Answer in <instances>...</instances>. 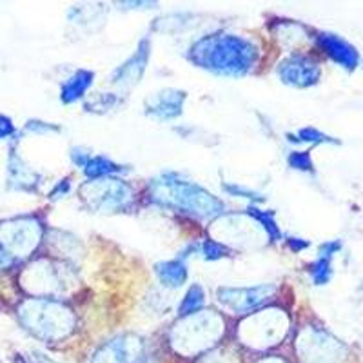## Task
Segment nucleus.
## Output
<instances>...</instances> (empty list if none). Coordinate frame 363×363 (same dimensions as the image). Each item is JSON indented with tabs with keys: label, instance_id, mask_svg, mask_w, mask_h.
<instances>
[{
	"label": "nucleus",
	"instance_id": "obj_8",
	"mask_svg": "<svg viewBox=\"0 0 363 363\" xmlns=\"http://www.w3.org/2000/svg\"><path fill=\"white\" fill-rule=\"evenodd\" d=\"M345 347L320 327H306L298 335L296 352L301 363H336L343 358Z\"/></svg>",
	"mask_w": 363,
	"mask_h": 363
},
{
	"label": "nucleus",
	"instance_id": "obj_9",
	"mask_svg": "<svg viewBox=\"0 0 363 363\" xmlns=\"http://www.w3.org/2000/svg\"><path fill=\"white\" fill-rule=\"evenodd\" d=\"M277 293V285L262 284L252 287H220L216 291V300L220 301L225 311H231L238 316L260 311Z\"/></svg>",
	"mask_w": 363,
	"mask_h": 363
},
{
	"label": "nucleus",
	"instance_id": "obj_24",
	"mask_svg": "<svg viewBox=\"0 0 363 363\" xmlns=\"http://www.w3.org/2000/svg\"><path fill=\"white\" fill-rule=\"evenodd\" d=\"M309 274L314 285L329 284L330 278H333V265H330V258L318 256V260L309 265Z\"/></svg>",
	"mask_w": 363,
	"mask_h": 363
},
{
	"label": "nucleus",
	"instance_id": "obj_10",
	"mask_svg": "<svg viewBox=\"0 0 363 363\" xmlns=\"http://www.w3.org/2000/svg\"><path fill=\"white\" fill-rule=\"evenodd\" d=\"M144 338L136 335H118L102 343L91 363H142L147 358Z\"/></svg>",
	"mask_w": 363,
	"mask_h": 363
},
{
	"label": "nucleus",
	"instance_id": "obj_21",
	"mask_svg": "<svg viewBox=\"0 0 363 363\" xmlns=\"http://www.w3.org/2000/svg\"><path fill=\"white\" fill-rule=\"evenodd\" d=\"M287 140L293 144H311V145H320V144H338L333 136L325 135V133L318 131L314 128H303L298 129L296 133H289Z\"/></svg>",
	"mask_w": 363,
	"mask_h": 363
},
{
	"label": "nucleus",
	"instance_id": "obj_3",
	"mask_svg": "<svg viewBox=\"0 0 363 363\" xmlns=\"http://www.w3.org/2000/svg\"><path fill=\"white\" fill-rule=\"evenodd\" d=\"M18 318L24 329L35 338L57 343L69 338L77 325V318L67 303L55 298H31L22 301Z\"/></svg>",
	"mask_w": 363,
	"mask_h": 363
},
{
	"label": "nucleus",
	"instance_id": "obj_18",
	"mask_svg": "<svg viewBox=\"0 0 363 363\" xmlns=\"http://www.w3.org/2000/svg\"><path fill=\"white\" fill-rule=\"evenodd\" d=\"M82 171L87 177V180H100V178L122 174L125 171V165L118 164V162L111 160L108 157H104V155H91Z\"/></svg>",
	"mask_w": 363,
	"mask_h": 363
},
{
	"label": "nucleus",
	"instance_id": "obj_30",
	"mask_svg": "<svg viewBox=\"0 0 363 363\" xmlns=\"http://www.w3.org/2000/svg\"><path fill=\"white\" fill-rule=\"evenodd\" d=\"M340 249H342V242H340V240H330V242H325V244L320 245V256L333 260V256H335Z\"/></svg>",
	"mask_w": 363,
	"mask_h": 363
},
{
	"label": "nucleus",
	"instance_id": "obj_4",
	"mask_svg": "<svg viewBox=\"0 0 363 363\" xmlns=\"http://www.w3.org/2000/svg\"><path fill=\"white\" fill-rule=\"evenodd\" d=\"M225 320L216 311H199L178 320L169 330V345L178 354L191 358L209 351L225 336Z\"/></svg>",
	"mask_w": 363,
	"mask_h": 363
},
{
	"label": "nucleus",
	"instance_id": "obj_6",
	"mask_svg": "<svg viewBox=\"0 0 363 363\" xmlns=\"http://www.w3.org/2000/svg\"><path fill=\"white\" fill-rule=\"evenodd\" d=\"M80 200L93 213L115 215L128 213L136 202V193L131 184L115 177L87 180L80 186Z\"/></svg>",
	"mask_w": 363,
	"mask_h": 363
},
{
	"label": "nucleus",
	"instance_id": "obj_34",
	"mask_svg": "<svg viewBox=\"0 0 363 363\" xmlns=\"http://www.w3.org/2000/svg\"><path fill=\"white\" fill-rule=\"evenodd\" d=\"M258 363H287L284 358H278V356H267V358H262Z\"/></svg>",
	"mask_w": 363,
	"mask_h": 363
},
{
	"label": "nucleus",
	"instance_id": "obj_19",
	"mask_svg": "<svg viewBox=\"0 0 363 363\" xmlns=\"http://www.w3.org/2000/svg\"><path fill=\"white\" fill-rule=\"evenodd\" d=\"M247 215L260 225V229L265 233V236H267L271 242H280V240H284L280 225H278L277 222V216H274V211L262 209V207L252 203V206L247 207Z\"/></svg>",
	"mask_w": 363,
	"mask_h": 363
},
{
	"label": "nucleus",
	"instance_id": "obj_33",
	"mask_svg": "<svg viewBox=\"0 0 363 363\" xmlns=\"http://www.w3.org/2000/svg\"><path fill=\"white\" fill-rule=\"evenodd\" d=\"M31 363H55L53 359H50L45 354H40V352H33V358H31Z\"/></svg>",
	"mask_w": 363,
	"mask_h": 363
},
{
	"label": "nucleus",
	"instance_id": "obj_14",
	"mask_svg": "<svg viewBox=\"0 0 363 363\" xmlns=\"http://www.w3.org/2000/svg\"><path fill=\"white\" fill-rule=\"evenodd\" d=\"M318 48L338 66H342L347 71H354L359 64V53L352 44L345 38L338 37L335 33H318L316 35Z\"/></svg>",
	"mask_w": 363,
	"mask_h": 363
},
{
	"label": "nucleus",
	"instance_id": "obj_12",
	"mask_svg": "<svg viewBox=\"0 0 363 363\" xmlns=\"http://www.w3.org/2000/svg\"><path fill=\"white\" fill-rule=\"evenodd\" d=\"M149 58H151V38L144 37L136 45L135 53L111 73L113 86L120 89H133L144 77Z\"/></svg>",
	"mask_w": 363,
	"mask_h": 363
},
{
	"label": "nucleus",
	"instance_id": "obj_16",
	"mask_svg": "<svg viewBox=\"0 0 363 363\" xmlns=\"http://www.w3.org/2000/svg\"><path fill=\"white\" fill-rule=\"evenodd\" d=\"M155 274H157L158 281L164 285L165 289H178L187 281L189 271H187V264L180 258L174 260H165L155 264Z\"/></svg>",
	"mask_w": 363,
	"mask_h": 363
},
{
	"label": "nucleus",
	"instance_id": "obj_20",
	"mask_svg": "<svg viewBox=\"0 0 363 363\" xmlns=\"http://www.w3.org/2000/svg\"><path fill=\"white\" fill-rule=\"evenodd\" d=\"M206 307V291L202 285L194 284L186 291L184 298H182L180 306H178V318L189 316V314L199 313Z\"/></svg>",
	"mask_w": 363,
	"mask_h": 363
},
{
	"label": "nucleus",
	"instance_id": "obj_1",
	"mask_svg": "<svg viewBox=\"0 0 363 363\" xmlns=\"http://www.w3.org/2000/svg\"><path fill=\"white\" fill-rule=\"evenodd\" d=\"M187 60L218 77L242 79L260 64V48L252 38L229 31L203 35L187 51Z\"/></svg>",
	"mask_w": 363,
	"mask_h": 363
},
{
	"label": "nucleus",
	"instance_id": "obj_2",
	"mask_svg": "<svg viewBox=\"0 0 363 363\" xmlns=\"http://www.w3.org/2000/svg\"><path fill=\"white\" fill-rule=\"evenodd\" d=\"M147 196L157 206L174 209L196 218L222 216L225 206L215 194L193 180H187L180 173L167 171L149 182Z\"/></svg>",
	"mask_w": 363,
	"mask_h": 363
},
{
	"label": "nucleus",
	"instance_id": "obj_23",
	"mask_svg": "<svg viewBox=\"0 0 363 363\" xmlns=\"http://www.w3.org/2000/svg\"><path fill=\"white\" fill-rule=\"evenodd\" d=\"M200 252H202V256L207 262H216V260H222V258H227V256L231 255V247L222 244L220 240L206 238L202 244H200Z\"/></svg>",
	"mask_w": 363,
	"mask_h": 363
},
{
	"label": "nucleus",
	"instance_id": "obj_28",
	"mask_svg": "<svg viewBox=\"0 0 363 363\" xmlns=\"http://www.w3.org/2000/svg\"><path fill=\"white\" fill-rule=\"evenodd\" d=\"M71 191V177H64L62 180L57 182L53 186V189L50 191V200H60L64 196H67Z\"/></svg>",
	"mask_w": 363,
	"mask_h": 363
},
{
	"label": "nucleus",
	"instance_id": "obj_26",
	"mask_svg": "<svg viewBox=\"0 0 363 363\" xmlns=\"http://www.w3.org/2000/svg\"><path fill=\"white\" fill-rule=\"evenodd\" d=\"M287 164H289V167L301 171V173H314L313 157H311L309 151H293L287 157Z\"/></svg>",
	"mask_w": 363,
	"mask_h": 363
},
{
	"label": "nucleus",
	"instance_id": "obj_27",
	"mask_svg": "<svg viewBox=\"0 0 363 363\" xmlns=\"http://www.w3.org/2000/svg\"><path fill=\"white\" fill-rule=\"evenodd\" d=\"M26 131L35 133V135H45V133H60V128L57 124L42 122V120H29L26 125Z\"/></svg>",
	"mask_w": 363,
	"mask_h": 363
},
{
	"label": "nucleus",
	"instance_id": "obj_35",
	"mask_svg": "<svg viewBox=\"0 0 363 363\" xmlns=\"http://www.w3.org/2000/svg\"><path fill=\"white\" fill-rule=\"evenodd\" d=\"M15 363H31V362H28V359L24 358H15Z\"/></svg>",
	"mask_w": 363,
	"mask_h": 363
},
{
	"label": "nucleus",
	"instance_id": "obj_22",
	"mask_svg": "<svg viewBox=\"0 0 363 363\" xmlns=\"http://www.w3.org/2000/svg\"><path fill=\"white\" fill-rule=\"evenodd\" d=\"M118 104L120 99L115 93H99L95 99L87 100V102L84 104V108L89 113H100V115H102V113H108L111 111V109H115Z\"/></svg>",
	"mask_w": 363,
	"mask_h": 363
},
{
	"label": "nucleus",
	"instance_id": "obj_13",
	"mask_svg": "<svg viewBox=\"0 0 363 363\" xmlns=\"http://www.w3.org/2000/svg\"><path fill=\"white\" fill-rule=\"evenodd\" d=\"M187 100V93L182 89H162L153 93L145 100V115L151 118L162 120H174L184 113V104Z\"/></svg>",
	"mask_w": 363,
	"mask_h": 363
},
{
	"label": "nucleus",
	"instance_id": "obj_32",
	"mask_svg": "<svg viewBox=\"0 0 363 363\" xmlns=\"http://www.w3.org/2000/svg\"><path fill=\"white\" fill-rule=\"evenodd\" d=\"M15 133V128H13L11 120L8 116L0 115V138H8Z\"/></svg>",
	"mask_w": 363,
	"mask_h": 363
},
{
	"label": "nucleus",
	"instance_id": "obj_25",
	"mask_svg": "<svg viewBox=\"0 0 363 363\" xmlns=\"http://www.w3.org/2000/svg\"><path fill=\"white\" fill-rule=\"evenodd\" d=\"M223 191H225L229 196H236V199H247L251 200L255 206H258L260 202H264V196H262L260 193H256V191L252 189H247V187L240 186V184H235V182H227V184H223Z\"/></svg>",
	"mask_w": 363,
	"mask_h": 363
},
{
	"label": "nucleus",
	"instance_id": "obj_5",
	"mask_svg": "<svg viewBox=\"0 0 363 363\" xmlns=\"http://www.w3.org/2000/svg\"><path fill=\"white\" fill-rule=\"evenodd\" d=\"M289 316L284 309L269 307L245 316L238 325L240 343L255 351H267L281 343L289 330Z\"/></svg>",
	"mask_w": 363,
	"mask_h": 363
},
{
	"label": "nucleus",
	"instance_id": "obj_15",
	"mask_svg": "<svg viewBox=\"0 0 363 363\" xmlns=\"http://www.w3.org/2000/svg\"><path fill=\"white\" fill-rule=\"evenodd\" d=\"M93 82H95V73L91 69H77L71 77H67L60 86V100L64 106H71L82 100Z\"/></svg>",
	"mask_w": 363,
	"mask_h": 363
},
{
	"label": "nucleus",
	"instance_id": "obj_7",
	"mask_svg": "<svg viewBox=\"0 0 363 363\" xmlns=\"http://www.w3.org/2000/svg\"><path fill=\"white\" fill-rule=\"evenodd\" d=\"M42 240V223L35 216L11 220L0 225V265L9 267L37 251Z\"/></svg>",
	"mask_w": 363,
	"mask_h": 363
},
{
	"label": "nucleus",
	"instance_id": "obj_29",
	"mask_svg": "<svg viewBox=\"0 0 363 363\" xmlns=\"http://www.w3.org/2000/svg\"><path fill=\"white\" fill-rule=\"evenodd\" d=\"M69 157H71V162H73V164L77 165V167H79L80 171H82V169H84V165L87 164V160H89L91 155L87 153L86 149H82V147H73V149H71Z\"/></svg>",
	"mask_w": 363,
	"mask_h": 363
},
{
	"label": "nucleus",
	"instance_id": "obj_31",
	"mask_svg": "<svg viewBox=\"0 0 363 363\" xmlns=\"http://www.w3.org/2000/svg\"><path fill=\"white\" fill-rule=\"evenodd\" d=\"M284 240H285V244H287V247H289L291 251H294V252L303 251V249H307L311 245L307 240L296 238V236H285Z\"/></svg>",
	"mask_w": 363,
	"mask_h": 363
},
{
	"label": "nucleus",
	"instance_id": "obj_17",
	"mask_svg": "<svg viewBox=\"0 0 363 363\" xmlns=\"http://www.w3.org/2000/svg\"><path fill=\"white\" fill-rule=\"evenodd\" d=\"M9 182L15 189L21 191H37L40 187L42 177L38 173H35L33 169H29L28 165H24V162L21 160V157L13 153L9 158Z\"/></svg>",
	"mask_w": 363,
	"mask_h": 363
},
{
	"label": "nucleus",
	"instance_id": "obj_11",
	"mask_svg": "<svg viewBox=\"0 0 363 363\" xmlns=\"http://www.w3.org/2000/svg\"><path fill=\"white\" fill-rule=\"evenodd\" d=\"M277 74L287 86L306 89L320 82L322 69H320V64L309 55L291 53L278 62Z\"/></svg>",
	"mask_w": 363,
	"mask_h": 363
}]
</instances>
